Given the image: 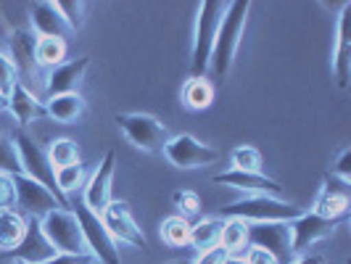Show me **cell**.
<instances>
[{
	"mask_svg": "<svg viewBox=\"0 0 351 264\" xmlns=\"http://www.w3.org/2000/svg\"><path fill=\"white\" fill-rule=\"evenodd\" d=\"M211 182H217V185H230V188H235V191H243L246 195H272V198H282V185L278 180L267 177L264 172L251 175V172L230 169V172H222V175H214Z\"/></svg>",
	"mask_w": 351,
	"mask_h": 264,
	"instance_id": "17",
	"label": "cell"
},
{
	"mask_svg": "<svg viewBox=\"0 0 351 264\" xmlns=\"http://www.w3.org/2000/svg\"><path fill=\"white\" fill-rule=\"evenodd\" d=\"M291 264H325V259H322V256H312V254H309V256H299V259H293Z\"/></svg>",
	"mask_w": 351,
	"mask_h": 264,
	"instance_id": "41",
	"label": "cell"
},
{
	"mask_svg": "<svg viewBox=\"0 0 351 264\" xmlns=\"http://www.w3.org/2000/svg\"><path fill=\"white\" fill-rule=\"evenodd\" d=\"M248 11H251L248 0H235V3H228V8H225V16L219 21V29H217V37H214V48H211L209 58V69L217 80H225L230 69H232V64H235Z\"/></svg>",
	"mask_w": 351,
	"mask_h": 264,
	"instance_id": "1",
	"label": "cell"
},
{
	"mask_svg": "<svg viewBox=\"0 0 351 264\" xmlns=\"http://www.w3.org/2000/svg\"><path fill=\"white\" fill-rule=\"evenodd\" d=\"M172 204L180 211V217H185V219L201 214V198L193 191H177V193H172Z\"/></svg>",
	"mask_w": 351,
	"mask_h": 264,
	"instance_id": "34",
	"label": "cell"
},
{
	"mask_svg": "<svg viewBox=\"0 0 351 264\" xmlns=\"http://www.w3.org/2000/svg\"><path fill=\"white\" fill-rule=\"evenodd\" d=\"M11 114H14V119H16L21 127H27V124L37 122V119H43L45 117V104L37 98L32 90L27 88V85H21L19 82L14 93H11V98H8V106H5Z\"/></svg>",
	"mask_w": 351,
	"mask_h": 264,
	"instance_id": "20",
	"label": "cell"
},
{
	"mask_svg": "<svg viewBox=\"0 0 351 264\" xmlns=\"http://www.w3.org/2000/svg\"><path fill=\"white\" fill-rule=\"evenodd\" d=\"M8 58L14 61V67H16V74H19V82L24 85V82H32L37 77V58H35V48H37V35L32 29H14L11 37H8Z\"/></svg>",
	"mask_w": 351,
	"mask_h": 264,
	"instance_id": "15",
	"label": "cell"
},
{
	"mask_svg": "<svg viewBox=\"0 0 351 264\" xmlns=\"http://www.w3.org/2000/svg\"><path fill=\"white\" fill-rule=\"evenodd\" d=\"M330 175H335L338 180H343V182H351V148H343V151H341V156L335 161Z\"/></svg>",
	"mask_w": 351,
	"mask_h": 264,
	"instance_id": "38",
	"label": "cell"
},
{
	"mask_svg": "<svg viewBox=\"0 0 351 264\" xmlns=\"http://www.w3.org/2000/svg\"><path fill=\"white\" fill-rule=\"evenodd\" d=\"M69 206H74L71 211H74V217H77V222H80L82 241H85L88 254H93L98 264H119V248H117V241L108 235L104 219H101L95 211H90L88 206L82 204V198L69 204Z\"/></svg>",
	"mask_w": 351,
	"mask_h": 264,
	"instance_id": "5",
	"label": "cell"
},
{
	"mask_svg": "<svg viewBox=\"0 0 351 264\" xmlns=\"http://www.w3.org/2000/svg\"><path fill=\"white\" fill-rule=\"evenodd\" d=\"M16 85H19V74L14 61L8 58V53H0V95L8 101Z\"/></svg>",
	"mask_w": 351,
	"mask_h": 264,
	"instance_id": "33",
	"label": "cell"
},
{
	"mask_svg": "<svg viewBox=\"0 0 351 264\" xmlns=\"http://www.w3.org/2000/svg\"><path fill=\"white\" fill-rule=\"evenodd\" d=\"M161 154L167 156V161L177 167V169H201V167H209L219 158V151L211 148L206 143H201L198 138L188 135V132H180L167 138Z\"/></svg>",
	"mask_w": 351,
	"mask_h": 264,
	"instance_id": "7",
	"label": "cell"
},
{
	"mask_svg": "<svg viewBox=\"0 0 351 264\" xmlns=\"http://www.w3.org/2000/svg\"><path fill=\"white\" fill-rule=\"evenodd\" d=\"M169 264H191V262H185V259H177V262H169Z\"/></svg>",
	"mask_w": 351,
	"mask_h": 264,
	"instance_id": "44",
	"label": "cell"
},
{
	"mask_svg": "<svg viewBox=\"0 0 351 264\" xmlns=\"http://www.w3.org/2000/svg\"><path fill=\"white\" fill-rule=\"evenodd\" d=\"M14 185H16V206H21L27 214H32L37 219H43L53 209H69L61 204V198L53 191H48L45 185H40L32 177L14 175Z\"/></svg>",
	"mask_w": 351,
	"mask_h": 264,
	"instance_id": "12",
	"label": "cell"
},
{
	"mask_svg": "<svg viewBox=\"0 0 351 264\" xmlns=\"http://www.w3.org/2000/svg\"><path fill=\"white\" fill-rule=\"evenodd\" d=\"M301 214V206L285 201V198H272V195H246L230 206H222L225 219H241L246 225H259V222H293Z\"/></svg>",
	"mask_w": 351,
	"mask_h": 264,
	"instance_id": "2",
	"label": "cell"
},
{
	"mask_svg": "<svg viewBox=\"0 0 351 264\" xmlns=\"http://www.w3.org/2000/svg\"><path fill=\"white\" fill-rule=\"evenodd\" d=\"M35 58H37V67L56 69L66 58V40H61V37H37Z\"/></svg>",
	"mask_w": 351,
	"mask_h": 264,
	"instance_id": "26",
	"label": "cell"
},
{
	"mask_svg": "<svg viewBox=\"0 0 351 264\" xmlns=\"http://www.w3.org/2000/svg\"><path fill=\"white\" fill-rule=\"evenodd\" d=\"M5 106H8V101H5V98H3V95H0V111H3V108H5Z\"/></svg>",
	"mask_w": 351,
	"mask_h": 264,
	"instance_id": "43",
	"label": "cell"
},
{
	"mask_svg": "<svg viewBox=\"0 0 351 264\" xmlns=\"http://www.w3.org/2000/svg\"><path fill=\"white\" fill-rule=\"evenodd\" d=\"M262 164H264L262 154H259V148H254V145H238V148L232 151V169H238V172L259 175V172H262Z\"/></svg>",
	"mask_w": 351,
	"mask_h": 264,
	"instance_id": "30",
	"label": "cell"
},
{
	"mask_svg": "<svg viewBox=\"0 0 351 264\" xmlns=\"http://www.w3.org/2000/svg\"><path fill=\"white\" fill-rule=\"evenodd\" d=\"M53 254H56V251L48 246V241L43 238L40 228H37V225H29L24 241H21V246L14 251V259L21 264H37V262H45Z\"/></svg>",
	"mask_w": 351,
	"mask_h": 264,
	"instance_id": "23",
	"label": "cell"
},
{
	"mask_svg": "<svg viewBox=\"0 0 351 264\" xmlns=\"http://www.w3.org/2000/svg\"><path fill=\"white\" fill-rule=\"evenodd\" d=\"M48 164L56 169H64V167H71V164H80V145L71 141V138H58L48 145Z\"/></svg>",
	"mask_w": 351,
	"mask_h": 264,
	"instance_id": "27",
	"label": "cell"
},
{
	"mask_svg": "<svg viewBox=\"0 0 351 264\" xmlns=\"http://www.w3.org/2000/svg\"><path fill=\"white\" fill-rule=\"evenodd\" d=\"M90 69V56H80L58 64L51 74L45 77V95L56 98V95H66V93H77V88L85 80V71Z\"/></svg>",
	"mask_w": 351,
	"mask_h": 264,
	"instance_id": "16",
	"label": "cell"
},
{
	"mask_svg": "<svg viewBox=\"0 0 351 264\" xmlns=\"http://www.w3.org/2000/svg\"><path fill=\"white\" fill-rule=\"evenodd\" d=\"M11 143H14V148H16V154H19V161H21V175L37 180L40 185H45L48 191H53V193L58 195L64 206H69V198L58 193V188H56V172H53V167L48 164L45 151L35 143V138H32L27 130H16Z\"/></svg>",
	"mask_w": 351,
	"mask_h": 264,
	"instance_id": "6",
	"label": "cell"
},
{
	"mask_svg": "<svg viewBox=\"0 0 351 264\" xmlns=\"http://www.w3.org/2000/svg\"><path fill=\"white\" fill-rule=\"evenodd\" d=\"M219 246L228 251V256L243 251L248 246V225L241 219H225L222 225V238H219Z\"/></svg>",
	"mask_w": 351,
	"mask_h": 264,
	"instance_id": "29",
	"label": "cell"
},
{
	"mask_svg": "<svg viewBox=\"0 0 351 264\" xmlns=\"http://www.w3.org/2000/svg\"><path fill=\"white\" fill-rule=\"evenodd\" d=\"M56 11L61 14L64 24H66L69 29H80V27L85 24V11H88V5H85L82 0H56Z\"/></svg>",
	"mask_w": 351,
	"mask_h": 264,
	"instance_id": "32",
	"label": "cell"
},
{
	"mask_svg": "<svg viewBox=\"0 0 351 264\" xmlns=\"http://www.w3.org/2000/svg\"><path fill=\"white\" fill-rule=\"evenodd\" d=\"M222 219H198L195 225H191V246L198 251V254H204V251H209V248H217L219 246V238H222Z\"/></svg>",
	"mask_w": 351,
	"mask_h": 264,
	"instance_id": "24",
	"label": "cell"
},
{
	"mask_svg": "<svg viewBox=\"0 0 351 264\" xmlns=\"http://www.w3.org/2000/svg\"><path fill=\"white\" fill-rule=\"evenodd\" d=\"M37 264H98L93 254H53L45 262Z\"/></svg>",
	"mask_w": 351,
	"mask_h": 264,
	"instance_id": "37",
	"label": "cell"
},
{
	"mask_svg": "<svg viewBox=\"0 0 351 264\" xmlns=\"http://www.w3.org/2000/svg\"><path fill=\"white\" fill-rule=\"evenodd\" d=\"M248 246L264 248L278 264H291L296 259V254L291 248L288 222H259V225H248Z\"/></svg>",
	"mask_w": 351,
	"mask_h": 264,
	"instance_id": "9",
	"label": "cell"
},
{
	"mask_svg": "<svg viewBox=\"0 0 351 264\" xmlns=\"http://www.w3.org/2000/svg\"><path fill=\"white\" fill-rule=\"evenodd\" d=\"M16 206V185H14V175L0 172V211L14 209Z\"/></svg>",
	"mask_w": 351,
	"mask_h": 264,
	"instance_id": "36",
	"label": "cell"
},
{
	"mask_svg": "<svg viewBox=\"0 0 351 264\" xmlns=\"http://www.w3.org/2000/svg\"><path fill=\"white\" fill-rule=\"evenodd\" d=\"M29 24H32V32L37 37H66L69 27L64 24L61 14L56 11V3L51 0H40L29 5Z\"/></svg>",
	"mask_w": 351,
	"mask_h": 264,
	"instance_id": "19",
	"label": "cell"
},
{
	"mask_svg": "<svg viewBox=\"0 0 351 264\" xmlns=\"http://www.w3.org/2000/svg\"><path fill=\"white\" fill-rule=\"evenodd\" d=\"M225 264H248L246 259H241V256H228V262Z\"/></svg>",
	"mask_w": 351,
	"mask_h": 264,
	"instance_id": "42",
	"label": "cell"
},
{
	"mask_svg": "<svg viewBox=\"0 0 351 264\" xmlns=\"http://www.w3.org/2000/svg\"><path fill=\"white\" fill-rule=\"evenodd\" d=\"M16 264H21V262H16Z\"/></svg>",
	"mask_w": 351,
	"mask_h": 264,
	"instance_id": "45",
	"label": "cell"
},
{
	"mask_svg": "<svg viewBox=\"0 0 351 264\" xmlns=\"http://www.w3.org/2000/svg\"><path fill=\"white\" fill-rule=\"evenodd\" d=\"M225 262H228V251L222 246H217L204 251V254H198V259L193 264H225Z\"/></svg>",
	"mask_w": 351,
	"mask_h": 264,
	"instance_id": "39",
	"label": "cell"
},
{
	"mask_svg": "<svg viewBox=\"0 0 351 264\" xmlns=\"http://www.w3.org/2000/svg\"><path fill=\"white\" fill-rule=\"evenodd\" d=\"M246 262L248 264H278L272 256H269V254H267V251H264V248H254V246L248 248Z\"/></svg>",
	"mask_w": 351,
	"mask_h": 264,
	"instance_id": "40",
	"label": "cell"
},
{
	"mask_svg": "<svg viewBox=\"0 0 351 264\" xmlns=\"http://www.w3.org/2000/svg\"><path fill=\"white\" fill-rule=\"evenodd\" d=\"M108 235L117 241V243H127L132 248H148V241H145V232L141 230V225L135 222L132 211H130V204L124 201H111L108 206L101 214Z\"/></svg>",
	"mask_w": 351,
	"mask_h": 264,
	"instance_id": "10",
	"label": "cell"
},
{
	"mask_svg": "<svg viewBox=\"0 0 351 264\" xmlns=\"http://www.w3.org/2000/svg\"><path fill=\"white\" fill-rule=\"evenodd\" d=\"M333 71L338 80V88H349L351 80V3L343 5L338 16V37H335V58Z\"/></svg>",
	"mask_w": 351,
	"mask_h": 264,
	"instance_id": "18",
	"label": "cell"
},
{
	"mask_svg": "<svg viewBox=\"0 0 351 264\" xmlns=\"http://www.w3.org/2000/svg\"><path fill=\"white\" fill-rule=\"evenodd\" d=\"M114 169H117V154H114V151H106V156L101 158L98 169L93 172L90 182L85 185L82 204H85L90 211H95L98 217H101L106 206L111 204V182H114Z\"/></svg>",
	"mask_w": 351,
	"mask_h": 264,
	"instance_id": "13",
	"label": "cell"
},
{
	"mask_svg": "<svg viewBox=\"0 0 351 264\" xmlns=\"http://www.w3.org/2000/svg\"><path fill=\"white\" fill-rule=\"evenodd\" d=\"M82 114H85V98L80 93H66V95H56L45 101V117L61 124L77 122Z\"/></svg>",
	"mask_w": 351,
	"mask_h": 264,
	"instance_id": "22",
	"label": "cell"
},
{
	"mask_svg": "<svg viewBox=\"0 0 351 264\" xmlns=\"http://www.w3.org/2000/svg\"><path fill=\"white\" fill-rule=\"evenodd\" d=\"M214 104V85L206 77H191L182 88V106L191 111H204Z\"/></svg>",
	"mask_w": 351,
	"mask_h": 264,
	"instance_id": "25",
	"label": "cell"
},
{
	"mask_svg": "<svg viewBox=\"0 0 351 264\" xmlns=\"http://www.w3.org/2000/svg\"><path fill=\"white\" fill-rule=\"evenodd\" d=\"M85 182V169L82 164H71L64 169H56V188L61 195H69L71 191H80Z\"/></svg>",
	"mask_w": 351,
	"mask_h": 264,
	"instance_id": "31",
	"label": "cell"
},
{
	"mask_svg": "<svg viewBox=\"0 0 351 264\" xmlns=\"http://www.w3.org/2000/svg\"><path fill=\"white\" fill-rule=\"evenodd\" d=\"M158 235H161V241L167 243V246L172 248H180V246H188V241H191V222L185 219V217H167L164 222H161V228H158Z\"/></svg>",
	"mask_w": 351,
	"mask_h": 264,
	"instance_id": "28",
	"label": "cell"
},
{
	"mask_svg": "<svg viewBox=\"0 0 351 264\" xmlns=\"http://www.w3.org/2000/svg\"><path fill=\"white\" fill-rule=\"evenodd\" d=\"M117 127L122 130L127 143L145 154H158L167 143V127L151 114H117Z\"/></svg>",
	"mask_w": 351,
	"mask_h": 264,
	"instance_id": "8",
	"label": "cell"
},
{
	"mask_svg": "<svg viewBox=\"0 0 351 264\" xmlns=\"http://www.w3.org/2000/svg\"><path fill=\"white\" fill-rule=\"evenodd\" d=\"M335 228H338L335 219H325V217H319L315 211H301L293 222H288L293 254H301V251L312 248L315 243H319V241L330 238Z\"/></svg>",
	"mask_w": 351,
	"mask_h": 264,
	"instance_id": "11",
	"label": "cell"
},
{
	"mask_svg": "<svg viewBox=\"0 0 351 264\" xmlns=\"http://www.w3.org/2000/svg\"><path fill=\"white\" fill-rule=\"evenodd\" d=\"M351 206V193H349V182L338 180L335 175H328L322 188H319V195L315 201V214L325 217V219H335L341 222L346 217V211Z\"/></svg>",
	"mask_w": 351,
	"mask_h": 264,
	"instance_id": "14",
	"label": "cell"
},
{
	"mask_svg": "<svg viewBox=\"0 0 351 264\" xmlns=\"http://www.w3.org/2000/svg\"><path fill=\"white\" fill-rule=\"evenodd\" d=\"M37 228L43 232V238L48 241V246L56 254H88L85 241H82V230L71 209H53L48 211Z\"/></svg>",
	"mask_w": 351,
	"mask_h": 264,
	"instance_id": "4",
	"label": "cell"
},
{
	"mask_svg": "<svg viewBox=\"0 0 351 264\" xmlns=\"http://www.w3.org/2000/svg\"><path fill=\"white\" fill-rule=\"evenodd\" d=\"M27 230H29V222L24 219L21 211H16V209L0 211V251L14 254V251L21 246Z\"/></svg>",
	"mask_w": 351,
	"mask_h": 264,
	"instance_id": "21",
	"label": "cell"
},
{
	"mask_svg": "<svg viewBox=\"0 0 351 264\" xmlns=\"http://www.w3.org/2000/svg\"><path fill=\"white\" fill-rule=\"evenodd\" d=\"M0 172H8V175H21V161L14 148V143L8 141L5 135H0Z\"/></svg>",
	"mask_w": 351,
	"mask_h": 264,
	"instance_id": "35",
	"label": "cell"
},
{
	"mask_svg": "<svg viewBox=\"0 0 351 264\" xmlns=\"http://www.w3.org/2000/svg\"><path fill=\"white\" fill-rule=\"evenodd\" d=\"M225 8H228V3H222V0H204V3H198L193 53H191V74L193 77H206L214 37H217V29H219V21L225 16Z\"/></svg>",
	"mask_w": 351,
	"mask_h": 264,
	"instance_id": "3",
	"label": "cell"
}]
</instances>
